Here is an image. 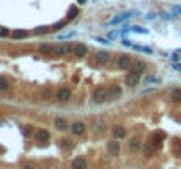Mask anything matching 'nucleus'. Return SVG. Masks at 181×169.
<instances>
[{
	"label": "nucleus",
	"mask_w": 181,
	"mask_h": 169,
	"mask_svg": "<svg viewBox=\"0 0 181 169\" xmlns=\"http://www.w3.org/2000/svg\"><path fill=\"white\" fill-rule=\"evenodd\" d=\"M171 101L172 102H181V88H176L171 92Z\"/></svg>",
	"instance_id": "f3484780"
},
{
	"label": "nucleus",
	"mask_w": 181,
	"mask_h": 169,
	"mask_svg": "<svg viewBox=\"0 0 181 169\" xmlns=\"http://www.w3.org/2000/svg\"><path fill=\"white\" fill-rule=\"evenodd\" d=\"M72 169H86V160L83 157H77V159L72 160Z\"/></svg>",
	"instance_id": "4468645a"
},
{
	"label": "nucleus",
	"mask_w": 181,
	"mask_h": 169,
	"mask_svg": "<svg viewBox=\"0 0 181 169\" xmlns=\"http://www.w3.org/2000/svg\"><path fill=\"white\" fill-rule=\"evenodd\" d=\"M13 37H14V39H23V37H27V32H25V30H14Z\"/></svg>",
	"instance_id": "412c9836"
},
{
	"label": "nucleus",
	"mask_w": 181,
	"mask_h": 169,
	"mask_svg": "<svg viewBox=\"0 0 181 169\" xmlns=\"http://www.w3.org/2000/svg\"><path fill=\"white\" fill-rule=\"evenodd\" d=\"M92 101L95 104H104L107 101V88H104V86L95 88L93 90V94H92Z\"/></svg>",
	"instance_id": "f03ea898"
},
{
	"label": "nucleus",
	"mask_w": 181,
	"mask_h": 169,
	"mask_svg": "<svg viewBox=\"0 0 181 169\" xmlns=\"http://www.w3.org/2000/svg\"><path fill=\"white\" fill-rule=\"evenodd\" d=\"M88 53V48H86V44H83V42H77V44H74V57H77V58H81V57H84V55Z\"/></svg>",
	"instance_id": "0eeeda50"
},
{
	"label": "nucleus",
	"mask_w": 181,
	"mask_h": 169,
	"mask_svg": "<svg viewBox=\"0 0 181 169\" xmlns=\"http://www.w3.org/2000/svg\"><path fill=\"white\" fill-rule=\"evenodd\" d=\"M7 34H9V30H7V28H0V35H2V37L7 35Z\"/></svg>",
	"instance_id": "a878e982"
},
{
	"label": "nucleus",
	"mask_w": 181,
	"mask_h": 169,
	"mask_svg": "<svg viewBox=\"0 0 181 169\" xmlns=\"http://www.w3.org/2000/svg\"><path fill=\"white\" fill-rule=\"evenodd\" d=\"M132 57H128V55H120L116 58V67H118L120 71H130V67H132Z\"/></svg>",
	"instance_id": "7ed1b4c3"
},
{
	"label": "nucleus",
	"mask_w": 181,
	"mask_h": 169,
	"mask_svg": "<svg viewBox=\"0 0 181 169\" xmlns=\"http://www.w3.org/2000/svg\"><path fill=\"white\" fill-rule=\"evenodd\" d=\"M76 16H77V9H76V7H72V9H71V14H69V18H67V21H69V19H72V18H76Z\"/></svg>",
	"instance_id": "b1692460"
},
{
	"label": "nucleus",
	"mask_w": 181,
	"mask_h": 169,
	"mask_svg": "<svg viewBox=\"0 0 181 169\" xmlns=\"http://www.w3.org/2000/svg\"><path fill=\"white\" fill-rule=\"evenodd\" d=\"M55 127H56L58 130H67V127H69V123H67L65 118H55Z\"/></svg>",
	"instance_id": "2eb2a0df"
},
{
	"label": "nucleus",
	"mask_w": 181,
	"mask_h": 169,
	"mask_svg": "<svg viewBox=\"0 0 181 169\" xmlns=\"http://www.w3.org/2000/svg\"><path fill=\"white\" fill-rule=\"evenodd\" d=\"M178 53H181V49H179V51H178Z\"/></svg>",
	"instance_id": "c756f323"
},
{
	"label": "nucleus",
	"mask_w": 181,
	"mask_h": 169,
	"mask_svg": "<svg viewBox=\"0 0 181 169\" xmlns=\"http://www.w3.org/2000/svg\"><path fill=\"white\" fill-rule=\"evenodd\" d=\"M130 16H132V13H128V14H123V16H118V18H114V19H111V23H120V21H123V19L130 18Z\"/></svg>",
	"instance_id": "4be33fe9"
},
{
	"label": "nucleus",
	"mask_w": 181,
	"mask_h": 169,
	"mask_svg": "<svg viewBox=\"0 0 181 169\" xmlns=\"http://www.w3.org/2000/svg\"><path fill=\"white\" fill-rule=\"evenodd\" d=\"M56 99L60 101V102H65V101H69L71 99V90L69 88H60L56 94Z\"/></svg>",
	"instance_id": "f8f14e48"
},
{
	"label": "nucleus",
	"mask_w": 181,
	"mask_h": 169,
	"mask_svg": "<svg viewBox=\"0 0 181 169\" xmlns=\"http://www.w3.org/2000/svg\"><path fill=\"white\" fill-rule=\"evenodd\" d=\"M77 2H79V4H84V2H86V0H77Z\"/></svg>",
	"instance_id": "c85d7f7f"
},
{
	"label": "nucleus",
	"mask_w": 181,
	"mask_h": 169,
	"mask_svg": "<svg viewBox=\"0 0 181 169\" xmlns=\"http://www.w3.org/2000/svg\"><path fill=\"white\" fill-rule=\"evenodd\" d=\"M130 71H132V72H137V74H142V72L146 71V63L142 62V60H136V62H132Z\"/></svg>",
	"instance_id": "1a4fd4ad"
},
{
	"label": "nucleus",
	"mask_w": 181,
	"mask_h": 169,
	"mask_svg": "<svg viewBox=\"0 0 181 169\" xmlns=\"http://www.w3.org/2000/svg\"><path fill=\"white\" fill-rule=\"evenodd\" d=\"M44 32H48V28H46V27H42V28H37V30H35V34H44Z\"/></svg>",
	"instance_id": "bb28decb"
},
{
	"label": "nucleus",
	"mask_w": 181,
	"mask_h": 169,
	"mask_svg": "<svg viewBox=\"0 0 181 169\" xmlns=\"http://www.w3.org/2000/svg\"><path fill=\"white\" fill-rule=\"evenodd\" d=\"M120 150H121V148H120V143L118 141H109L107 143V151H109V155H120Z\"/></svg>",
	"instance_id": "9d476101"
},
{
	"label": "nucleus",
	"mask_w": 181,
	"mask_h": 169,
	"mask_svg": "<svg viewBox=\"0 0 181 169\" xmlns=\"http://www.w3.org/2000/svg\"><path fill=\"white\" fill-rule=\"evenodd\" d=\"M120 95H121V88L118 84H113L107 88V99L109 101H116V99H120Z\"/></svg>",
	"instance_id": "423d86ee"
},
{
	"label": "nucleus",
	"mask_w": 181,
	"mask_h": 169,
	"mask_svg": "<svg viewBox=\"0 0 181 169\" xmlns=\"http://www.w3.org/2000/svg\"><path fill=\"white\" fill-rule=\"evenodd\" d=\"M113 136H114L116 139H123L125 136H127V130H125L121 125H114V127H113Z\"/></svg>",
	"instance_id": "ddd939ff"
},
{
	"label": "nucleus",
	"mask_w": 181,
	"mask_h": 169,
	"mask_svg": "<svg viewBox=\"0 0 181 169\" xmlns=\"http://www.w3.org/2000/svg\"><path fill=\"white\" fill-rule=\"evenodd\" d=\"M9 88V79L5 76H0V90H7Z\"/></svg>",
	"instance_id": "6ab92c4d"
},
{
	"label": "nucleus",
	"mask_w": 181,
	"mask_h": 169,
	"mask_svg": "<svg viewBox=\"0 0 181 169\" xmlns=\"http://www.w3.org/2000/svg\"><path fill=\"white\" fill-rule=\"evenodd\" d=\"M23 169H35V167H34V166H30V164H28V166H25V167H23Z\"/></svg>",
	"instance_id": "cd10ccee"
},
{
	"label": "nucleus",
	"mask_w": 181,
	"mask_h": 169,
	"mask_svg": "<svg viewBox=\"0 0 181 169\" xmlns=\"http://www.w3.org/2000/svg\"><path fill=\"white\" fill-rule=\"evenodd\" d=\"M72 53H74V44H72V42H63V44H60V46H55L51 57L65 58V57H71Z\"/></svg>",
	"instance_id": "f257e3e1"
},
{
	"label": "nucleus",
	"mask_w": 181,
	"mask_h": 169,
	"mask_svg": "<svg viewBox=\"0 0 181 169\" xmlns=\"http://www.w3.org/2000/svg\"><path fill=\"white\" fill-rule=\"evenodd\" d=\"M35 138H37V141H49V132L44 129H40V130H37Z\"/></svg>",
	"instance_id": "dca6fc26"
},
{
	"label": "nucleus",
	"mask_w": 181,
	"mask_h": 169,
	"mask_svg": "<svg viewBox=\"0 0 181 169\" xmlns=\"http://www.w3.org/2000/svg\"><path fill=\"white\" fill-rule=\"evenodd\" d=\"M93 130H95V132H102V130H104V122L102 120L93 122Z\"/></svg>",
	"instance_id": "aec40b11"
},
{
	"label": "nucleus",
	"mask_w": 181,
	"mask_h": 169,
	"mask_svg": "<svg viewBox=\"0 0 181 169\" xmlns=\"http://www.w3.org/2000/svg\"><path fill=\"white\" fill-rule=\"evenodd\" d=\"M71 130L76 136H81V134H84V130H86V125H84L83 122H76V123H72Z\"/></svg>",
	"instance_id": "9b49d317"
},
{
	"label": "nucleus",
	"mask_w": 181,
	"mask_h": 169,
	"mask_svg": "<svg viewBox=\"0 0 181 169\" xmlns=\"http://www.w3.org/2000/svg\"><path fill=\"white\" fill-rule=\"evenodd\" d=\"M141 146H142V143H141V139L137 138V136H134V138L128 139V150L132 151V153H137V151L141 150Z\"/></svg>",
	"instance_id": "39448f33"
},
{
	"label": "nucleus",
	"mask_w": 181,
	"mask_h": 169,
	"mask_svg": "<svg viewBox=\"0 0 181 169\" xmlns=\"http://www.w3.org/2000/svg\"><path fill=\"white\" fill-rule=\"evenodd\" d=\"M65 25H67V19H65V21H60V23H56V25L53 27V32L60 30V28H62V27H65Z\"/></svg>",
	"instance_id": "5701e85b"
},
{
	"label": "nucleus",
	"mask_w": 181,
	"mask_h": 169,
	"mask_svg": "<svg viewBox=\"0 0 181 169\" xmlns=\"http://www.w3.org/2000/svg\"><path fill=\"white\" fill-rule=\"evenodd\" d=\"M95 62L100 65H106L109 62V53L107 51H95Z\"/></svg>",
	"instance_id": "6e6552de"
},
{
	"label": "nucleus",
	"mask_w": 181,
	"mask_h": 169,
	"mask_svg": "<svg viewBox=\"0 0 181 169\" xmlns=\"http://www.w3.org/2000/svg\"><path fill=\"white\" fill-rule=\"evenodd\" d=\"M132 30H134V32H139V34H148V30H146V28H142V27H132Z\"/></svg>",
	"instance_id": "393cba45"
},
{
	"label": "nucleus",
	"mask_w": 181,
	"mask_h": 169,
	"mask_svg": "<svg viewBox=\"0 0 181 169\" xmlns=\"http://www.w3.org/2000/svg\"><path fill=\"white\" fill-rule=\"evenodd\" d=\"M53 48H55L53 44H42V46L39 48V51H40V53H46V55H49V57H51V55H53Z\"/></svg>",
	"instance_id": "a211bd4d"
},
{
	"label": "nucleus",
	"mask_w": 181,
	"mask_h": 169,
	"mask_svg": "<svg viewBox=\"0 0 181 169\" xmlns=\"http://www.w3.org/2000/svg\"><path fill=\"white\" fill-rule=\"evenodd\" d=\"M139 79H141V74H137V72H128V74L125 76V84L130 86V88H134V86L139 84Z\"/></svg>",
	"instance_id": "20e7f679"
}]
</instances>
